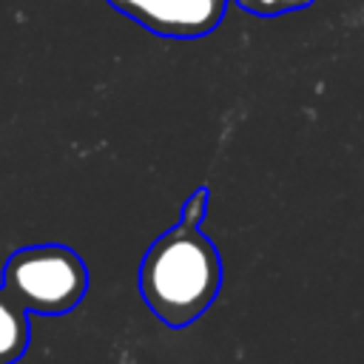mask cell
I'll return each mask as SVG.
<instances>
[{"label":"cell","instance_id":"obj_1","mask_svg":"<svg viewBox=\"0 0 364 364\" xmlns=\"http://www.w3.org/2000/svg\"><path fill=\"white\" fill-rule=\"evenodd\" d=\"M219 287L222 256L199 225L185 219L156 236L139 262V293L148 310L173 330L193 324L216 301Z\"/></svg>","mask_w":364,"mask_h":364},{"label":"cell","instance_id":"obj_2","mask_svg":"<svg viewBox=\"0 0 364 364\" xmlns=\"http://www.w3.org/2000/svg\"><path fill=\"white\" fill-rule=\"evenodd\" d=\"M3 290L28 316H65L88 290V267L68 245H28L6 259Z\"/></svg>","mask_w":364,"mask_h":364},{"label":"cell","instance_id":"obj_3","mask_svg":"<svg viewBox=\"0 0 364 364\" xmlns=\"http://www.w3.org/2000/svg\"><path fill=\"white\" fill-rule=\"evenodd\" d=\"M111 9L122 11L145 31L173 40H196L210 31L225 17L228 0H105Z\"/></svg>","mask_w":364,"mask_h":364},{"label":"cell","instance_id":"obj_4","mask_svg":"<svg viewBox=\"0 0 364 364\" xmlns=\"http://www.w3.org/2000/svg\"><path fill=\"white\" fill-rule=\"evenodd\" d=\"M31 341L28 313L0 284V364H17Z\"/></svg>","mask_w":364,"mask_h":364},{"label":"cell","instance_id":"obj_5","mask_svg":"<svg viewBox=\"0 0 364 364\" xmlns=\"http://www.w3.org/2000/svg\"><path fill=\"white\" fill-rule=\"evenodd\" d=\"M233 3L256 17H276V14L301 11V9L313 6V0H233Z\"/></svg>","mask_w":364,"mask_h":364},{"label":"cell","instance_id":"obj_6","mask_svg":"<svg viewBox=\"0 0 364 364\" xmlns=\"http://www.w3.org/2000/svg\"><path fill=\"white\" fill-rule=\"evenodd\" d=\"M208 205H210V188L202 185V188H196V191L185 199V205H182V210H179V219H185V222H191V225H202L205 216H208Z\"/></svg>","mask_w":364,"mask_h":364}]
</instances>
